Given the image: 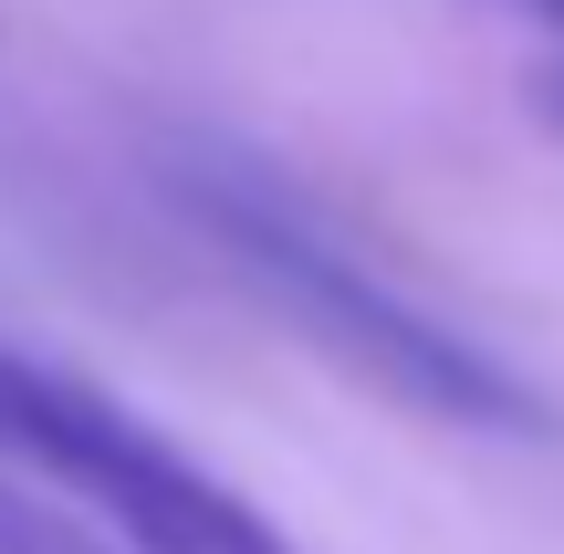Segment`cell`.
Listing matches in <instances>:
<instances>
[{
	"label": "cell",
	"instance_id": "obj_2",
	"mask_svg": "<svg viewBox=\"0 0 564 554\" xmlns=\"http://www.w3.org/2000/svg\"><path fill=\"white\" fill-rule=\"evenodd\" d=\"M0 471H32L42 492L84 502L95 534H116L126 554H293L272 513H251L167 430H147L95 377H63L21 346H0Z\"/></svg>",
	"mask_w": 564,
	"mask_h": 554
},
{
	"label": "cell",
	"instance_id": "obj_3",
	"mask_svg": "<svg viewBox=\"0 0 564 554\" xmlns=\"http://www.w3.org/2000/svg\"><path fill=\"white\" fill-rule=\"evenodd\" d=\"M0 554H126V544L95 534L84 513H63L53 492H32V481L0 471Z\"/></svg>",
	"mask_w": 564,
	"mask_h": 554
},
{
	"label": "cell",
	"instance_id": "obj_4",
	"mask_svg": "<svg viewBox=\"0 0 564 554\" xmlns=\"http://www.w3.org/2000/svg\"><path fill=\"white\" fill-rule=\"evenodd\" d=\"M544 116H554V126H564V74H544Z\"/></svg>",
	"mask_w": 564,
	"mask_h": 554
},
{
	"label": "cell",
	"instance_id": "obj_1",
	"mask_svg": "<svg viewBox=\"0 0 564 554\" xmlns=\"http://www.w3.org/2000/svg\"><path fill=\"white\" fill-rule=\"evenodd\" d=\"M167 188H178L188 220H199L209 241H220L324 356H345L356 377H377L387 398L449 419V430H512V439H544V430H554L544 398H533L502 356H481L460 325L419 314L377 262H356V251H345L282 178H262L251 157L178 146V157H167Z\"/></svg>",
	"mask_w": 564,
	"mask_h": 554
},
{
	"label": "cell",
	"instance_id": "obj_5",
	"mask_svg": "<svg viewBox=\"0 0 564 554\" xmlns=\"http://www.w3.org/2000/svg\"><path fill=\"white\" fill-rule=\"evenodd\" d=\"M544 11H554V21H564V0H544Z\"/></svg>",
	"mask_w": 564,
	"mask_h": 554
}]
</instances>
